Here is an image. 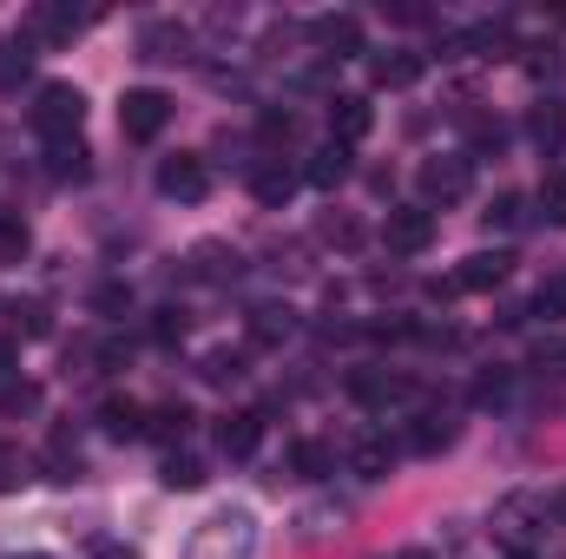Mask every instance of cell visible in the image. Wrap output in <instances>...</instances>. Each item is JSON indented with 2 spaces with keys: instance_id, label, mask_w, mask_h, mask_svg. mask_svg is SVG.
I'll use <instances>...</instances> for the list:
<instances>
[{
  "instance_id": "1",
  "label": "cell",
  "mask_w": 566,
  "mask_h": 559,
  "mask_svg": "<svg viewBox=\"0 0 566 559\" xmlns=\"http://www.w3.org/2000/svg\"><path fill=\"white\" fill-rule=\"evenodd\" d=\"M258 553V520L251 507H218L211 520H198V534L185 540L178 559H251Z\"/></svg>"
},
{
  "instance_id": "47",
  "label": "cell",
  "mask_w": 566,
  "mask_h": 559,
  "mask_svg": "<svg viewBox=\"0 0 566 559\" xmlns=\"http://www.w3.org/2000/svg\"><path fill=\"white\" fill-rule=\"evenodd\" d=\"M402 559H428V553H402Z\"/></svg>"
},
{
  "instance_id": "17",
  "label": "cell",
  "mask_w": 566,
  "mask_h": 559,
  "mask_svg": "<svg viewBox=\"0 0 566 559\" xmlns=\"http://www.w3.org/2000/svg\"><path fill=\"white\" fill-rule=\"evenodd\" d=\"M290 336H296V309H283V303H258V309H251V342L277 349Z\"/></svg>"
},
{
  "instance_id": "3",
  "label": "cell",
  "mask_w": 566,
  "mask_h": 559,
  "mask_svg": "<svg viewBox=\"0 0 566 559\" xmlns=\"http://www.w3.org/2000/svg\"><path fill=\"white\" fill-rule=\"evenodd\" d=\"M165 119H171V99H165L158 86H133V93L119 99V133H126V139H139V145L158 139Z\"/></svg>"
},
{
  "instance_id": "36",
  "label": "cell",
  "mask_w": 566,
  "mask_h": 559,
  "mask_svg": "<svg viewBox=\"0 0 566 559\" xmlns=\"http://www.w3.org/2000/svg\"><path fill=\"white\" fill-rule=\"evenodd\" d=\"M93 309H99V316H126V309H133V289H126V283H99V289H93Z\"/></svg>"
},
{
  "instance_id": "49",
  "label": "cell",
  "mask_w": 566,
  "mask_h": 559,
  "mask_svg": "<svg viewBox=\"0 0 566 559\" xmlns=\"http://www.w3.org/2000/svg\"><path fill=\"white\" fill-rule=\"evenodd\" d=\"M27 559H40V553H27Z\"/></svg>"
},
{
  "instance_id": "7",
  "label": "cell",
  "mask_w": 566,
  "mask_h": 559,
  "mask_svg": "<svg viewBox=\"0 0 566 559\" xmlns=\"http://www.w3.org/2000/svg\"><path fill=\"white\" fill-rule=\"evenodd\" d=\"M507 277H514V251H474L448 283H454V296H461V289H468V296H488V289H501Z\"/></svg>"
},
{
  "instance_id": "32",
  "label": "cell",
  "mask_w": 566,
  "mask_h": 559,
  "mask_svg": "<svg viewBox=\"0 0 566 559\" xmlns=\"http://www.w3.org/2000/svg\"><path fill=\"white\" fill-rule=\"evenodd\" d=\"M33 409H40V389L33 382H20V376L0 382V415H33Z\"/></svg>"
},
{
  "instance_id": "12",
  "label": "cell",
  "mask_w": 566,
  "mask_h": 559,
  "mask_svg": "<svg viewBox=\"0 0 566 559\" xmlns=\"http://www.w3.org/2000/svg\"><path fill=\"white\" fill-rule=\"evenodd\" d=\"M369 99H356V93H343V99H329V145H356L369 133Z\"/></svg>"
},
{
  "instance_id": "40",
  "label": "cell",
  "mask_w": 566,
  "mask_h": 559,
  "mask_svg": "<svg viewBox=\"0 0 566 559\" xmlns=\"http://www.w3.org/2000/svg\"><path fill=\"white\" fill-rule=\"evenodd\" d=\"M382 20H396V27H428V7H416V0H382Z\"/></svg>"
},
{
  "instance_id": "41",
  "label": "cell",
  "mask_w": 566,
  "mask_h": 559,
  "mask_svg": "<svg viewBox=\"0 0 566 559\" xmlns=\"http://www.w3.org/2000/svg\"><path fill=\"white\" fill-rule=\"evenodd\" d=\"M178 336H185V316L178 309H158L151 316V342H178Z\"/></svg>"
},
{
  "instance_id": "31",
  "label": "cell",
  "mask_w": 566,
  "mask_h": 559,
  "mask_svg": "<svg viewBox=\"0 0 566 559\" xmlns=\"http://www.w3.org/2000/svg\"><path fill=\"white\" fill-rule=\"evenodd\" d=\"M165 487H178V494L205 487V461H191V454H171V461H165Z\"/></svg>"
},
{
  "instance_id": "29",
  "label": "cell",
  "mask_w": 566,
  "mask_h": 559,
  "mask_svg": "<svg viewBox=\"0 0 566 559\" xmlns=\"http://www.w3.org/2000/svg\"><path fill=\"white\" fill-rule=\"evenodd\" d=\"M534 204H541L547 224H566V165H554V171L541 178V198H534Z\"/></svg>"
},
{
  "instance_id": "24",
  "label": "cell",
  "mask_w": 566,
  "mask_h": 559,
  "mask_svg": "<svg viewBox=\"0 0 566 559\" xmlns=\"http://www.w3.org/2000/svg\"><path fill=\"white\" fill-rule=\"evenodd\" d=\"M27 73H33V46H27V33H20V40H0V93H13Z\"/></svg>"
},
{
  "instance_id": "46",
  "label": "cell",
  "mask_w": 566,
  "mask_h": 559,
  "mask_svg": "<svg viewBox=\"0 0 566 559\" xmlns=\"http://www.w3.org/2000/svg\"><path fill=\"white\" fill-rule=\"evenodd\" d=\"M554 514H560V527H566V494H560V500H554Z\"/></svg>"
},
{
  "instance_id": "38",
  "label": "cell",
  "mask_w": 566,
  "mask_h": 559,
  "mask_svg": "<svg viewBox=\"0 0 566 559\" xmlns=\"http://www.w3.org/2000/svg\"><path fill=\"white\" fill-rule=\"evenodd\" d=\"M258 139H264L271 151H277V145L296 139V119H290V113H264V119H258Z\"/></svg>"
},
{
  "instance_id": "30",
  "label": "cell",
  "mask_w": 566,
  "mask_h": 559,
  "mask_svg": "<svg viewBox=\"0 0 566 559\" xmlns=\"http://www.w3.org/2000/svg\"><path fill=\"white\" fill-rule=\"evenodd\" d=\"M46 467H53V481H73V474H80V447H73V434H53V441H46Z\"/></svg>"
},
{
  "instance_id": "18",
  "label": "cell",
  "mask_w": 566,
  "mask_h": 559,
  "mask_svg": "<svg viewBox=\"0 0 566 559\" xmlns=\"http://www.w3.org/2000/svg\"><path fill=\"white\" fill-rule=\"evenodd\" d=\"M527 133H534V145H541L547 158H560V151H566V106H560V99H547V106H534V119H527Z\"/></svg>"
},
{
  "instance_id": "6",
  "label": "cell",
  "mask_w": 566,
  "mask_h": 559,
  "mask_svg": "<svg viewBox=\"0 0 566 559\" xmlns=\"http://www.w3.org/2000/svg\"><path fill=\"white\" fill-rule=\"evenodd\" d=\"M382 244H389L396 257H422L428 244H434V211H422V204H396L389 224H382Z\"/></svg>"
},
{
  "instance_id": "20",
  "label": "cell",
  "mask_w": 566,
  "mask_h": 559,
  "mask_svg": "<svg viewBox=\"0 0 566 559\" xmlns=\"http://www.w3.org/2000/svg\"><path fill=\"white\" fill-rule=\"evenodd\" d=\"M422 53H382V60H376V66H369V80H376V86H389V93H402V86H416V80H422Z\"/></svg>"
},
{
  "instance_id": "48",
  "label": "cell",
  "mask_w": 566,
  "mask_h": 559,
  "mask_svg": "<svg viewBox=\"0 0 566 559\" xmlns=\"http://www.w3.org/2000/svg\"><path fill=\"white\" fill-rule=\"evenodd\" d=\"M514 559H534V553H514Z\"/></svg>"
},
{
  "instance_id": "39",
  "label": "cell",
  "mask_w": 566,
  "mask_h": 559,
  "mask_svg": "<svg viewBox=\"0 0 566 559\" xmlns=\"http://www.w3.org/2000/svg\"><path fill=\"white\" fill-rule=\"evenodd\" d=\"M7 316H20V336H46V329H53V316H46V303H13Z\"/></svg>"
},
{
  "instance_id": "28",
  "label": "cell",
  "mask_w": 566,
  "mask_h": 559,
  "mask_svg": "<svg viewBox=\"0 0 566 559\" xmlns=\"http://www.w3.org/2000/svg\"><path fill=\"white\" fill-rule=\"evenodd\" d=\"M244 264H238V251H224V244H205L198 251V271L191 277H205V283H224V277H238Z\"/></svg>"
},
{
  "instance_id": "5",
  "label": "cell",
  "mask_w": 566,
  "mask_h": 559,
  "mask_svg": "<svg viewBox=\"0 0 566 559\" xmlns=\"http://www.w3.org/2000/svg\"><path fill=\"white\" fill-rule=\"evenodd\" d=\"M416 184H422V211L428 204H461L468 184H474V171H468V158H422Z\"/></svg>"
},
{
  "instance_id": "25",
  "label": "cell",
  "mask_w": 566,
  "mask_h": 559,
  "mask_svg": "<svg viewBox=\"0 0 566 559\" xmlns=\"http://www.w3.org/2000/svg\"><path fill=\"white\" fill-rule=\"evenodd\" d=\"M316 238H323V244H336V251H363V224H356L349 211H329V218H316Z\"/></svg>"
},
{
  "instance_id": "16",
  "label": "cell",
  "mask_w": 566,
  "mask_h": 559,
  "mask_svg": "<svg viewBox=\"0 0 566 559\" xmlns=\"http://www.w3.org/2000/svg\"><path fill=\"white\" fill-rule=\"evenodd\" d=\"M389 467H396V447H389L382 434H363V441L349 447V474H363V481H389Z\"/></svg>"
},
{
  "instance_id": "42",
  "label": "cell",
  "mask_w": 566,
  "mask_h": 559,
  "mask_svg": "<svg viewBox=\"0 0 566 559\" xmlns=\"http://www.w3.org/2000/svg\"><path fill=\"white\" fill-rule=\"evenodd\" d=\"M13 487H20V447L0 441V494H13Z\"/></svg>"
},
{
  "instance_id": "33",
  "label": "cell",
  "mask_w": 566,
  "mask_h": 559,
  "mask_svg": "<svg viewBox=\"0 0 566 559\" xmlns=\"http://www.w3.org/2000/svg\"><path fill=\"white\" fill-rule=\"evenodd\" d=\"M534 316H547V323L566 316V277H547L541 289H534Z\"/></svg>"
},
{
  "instance_id": "9",
  "label": "cell",
  "mask_w": 566,
  "mask_h": 559,
  "mask_svg": "<svg viewBox=\"0 0 566 559\" xmlns=\"http://www.w3.org/2000/svg\"><path fill=\"white\" fill-rule=\"evenodd\" d=\"M80 27H86V13H73L66 0H40V7L27 13V46H33V40H46V46H60V40H73Z\"/></svg>"
},
{
  "instance_id": "14",
  "label": "cell",
  "mask_w": 566,
  "mask_h": 559,
  "mask_svg": "<svg viewBox=\"0 0 566 559\" xmlns=\"http://www.w3.org/2000/svg\"><path fill=\"white\" fill-rule=\"evenodd\" d=\"M258 441H264V415H258V409H238V415H224V428H218V447H224L231 461L258 454Z\"/></svg>"
},
{
  "instance_id": "26",
  "label": "cell",
  "mask_w": 566,
  "mask_h": 559,
  "mask_svg": "<svg viewBox=\"0 0 566 559\" xmlns=\"http://www.w3.org/2000/svg\"><path fill=\"white\" fill-rule=\"evenodd\" d=\"M191 428V409L185 402H158V409H145V434L151 441H171V434H185Z\"/></svg>"
},
{
  "instance_id": "13",
  "label": "cell",
  "mask_w": 566,
  "mask_h": 559,
  "mask_svg": "<svg viewBox=\"0 0 566 559\" xmlns=\"http://www.w3.org/2000/svg\"><path fill=\"white\" fill-rule=\"evenodd\" d=\"M185 40H191V33H185L178 20H145V27H139V60L165 66V60H178V53H185Z\"/></svg>"
},
{
  "instance_id": "43",
  "label": "cell",
  "mask_w": 566,
  "mask_h": 559,
  "mask_svg": "<svg viewBox=\"0 0 566 559\" xmlns=\"http://www.w3.org/2000/svg\"><path fill=\"white\" fill-rule=\"evenodd\" d=\"M474 402H481V409L507 402V376H481V382H474Z\"/></svg>"
},
{
  "instance_id": "11",
  "label": "cell",
  "mask_w": 566,
  "mask_h": 559,
  "mask_svg": "<svg viewBox=\"0 0 566 559\" xmlns=\"http://www.w3.org/2000/svg\"><path fill=\"white\" fill-rule=\"evenodd\" d=\"M251 191H258V204L283 211V204H290V191H296V171H290L283 158H258V165H251Z\"/></svg>"
},
{
  "instance_id": "10",
  "label": "cell",
  "mask_w": 566,
  "mask_h": 559,
  "mask_svg": "<svg viewBox=\"0 0 566 559\" xmlns=\"http://www.w3.org/2000/svg\"><path fill=\"white\" fill-rule=\"evenodd\" d=\"M349 395H356V402H369V409H389V402H409L416 389H409V376H389V369H356V376H349Z\"/></svg>"
},
{
  "instance_id": "23",
  "label": "cell",
  "mask_w": 566,
  "mask_h": 559,
  "mask_svg": "<svg viewBox=\"0 0 566 559\" xmlns=\"http://www.w3.org/2000/svg\"><path fill=\"white\" fill-rule=\"evenodd\" d=\"M329 467H336V454H329L323 441H310V434L290 441V474H296V481H323Z\"/></svg>"
},
{
  "instance_id": "44",
  "label": "cell",
  "mask_w": 566,
  "mask_h": 559,
  "mask_svg": "<svg viewBox=\"0 0 566 559\" xmlns=\"http://www.w3.org/2000/svg\"><path fill=\"white\" fill-rule=\"evenodd\" d=\"M86 559H139V553H133L126 540H99V547H93V553H86Z\"/></svg>"
},
{
  "instance_id": "34",
  "label": "cell",
  "mask_w": 566,
  "mask_h": 559,
  "mask_svg": "<svg viewBox=\"0 0 566 559\" xmlns=\"http://www.w3.org/2000/svg\"><path fill=\"white\" fill-rule=\"evenodd\" d=\"M468 145H474V158H481V151H501V145H507V126H501V119H468Z\"/></svg>"
},
{
  "instance_id": "2",
  "label": "cell",
  "mask_w": 566,
  "mask_h": 559,
  "mask_svg": "<svg viewBox=\"0 0 566 559\" xmlns=\"http://www.w3.org/2000/svg\"><path fill=\"white\" fill-rule=\"evenodd\" d=\"M80 119H86V93L66 86V80H46V86L33 93V106H27V126H33L46 145L80 139Z\"/></svg>"
},
{
  "instance_id": "22",
  "label": "cell",
  "mask_w": 566,
  "mask_h": 559,
  "mask_svg": "<svg viewBox=\"0 0 566 559\" xmlns=\"http://www.w3.org/2000/svg\"><path fill=\"white\" fill-rule=\"evenodd\" d=\"M99 421H106V434H113V441H139V434H145V402L113 395V402L99 409Z\"/></svg>"
},
{
  "instance_id": "8",
  "label": "cell",
  "mask_w": 566,
  "mask_h": 559,
  "mask_svg": "<svg viewBox=\"0 0 566 559\" xmlns=\"http://www.w3.org/2000/svg\"><path fill=\"white\" fill-rule=\"evenodd\" d=\"M310 40H316V53L349 60V53H363V20L356 13H316L310 20Z\"/></svg>"
},
{
  "instance_id": "19",
  "label": "cell",
  "mask_w": 566,
  "mask_h": 559,
  "mask_svg": "<svg viewBox=\"0 0 566 559\" xmlns=\"http://www.w3.org/2000/svg\"><path fill=\"white\" fill-rule=\"evenodd\" d=\"M303 178H310L316 191H336V184L349 178V145H323V151H310V165H303Z\"/></svg>"
},
{
  "instance_id": "21",
  "label": "cell",
  "mask_w": 566,
  "mask_h": 559,
  "mask_svg": "<svg viewBox=\"0 0 566 559\" xmlns=\"http://www.w3.org/2000/svg\"><path fill=\"white\" fill-rule=\"evenodd\" d=\"M448 441H454V421H448V415H416V428L402 434V447H409V454H441Z\"/></svg>"
},
{
  "instance_id": "37",
  "label": "cell",
  "mask_w": 566,
  "mask_h": 559,
  "mask_svg": "<svg viewBox=\"0 0 566 559\" xmlns=\"http://www.w3.org/2000/svg\"><path fill=\"white\" fill-rule=\"evenodd\" d=\"M238 376H244V356H231V349L205 356V382H238Z\"/></svg>"
},
{
  "instance_id": "27",
  "label": "cell",
  "mask_w": 566,
  "mask_h": 559,
  "mask_svg": "<svg viewBox=\"0 0 566 559\" xmlns=\"http://www.w3.org/2000/svg\"><path fill=\"white\" fill-rule=\"evenodd\" d=\"M481 218H488V231H521V224H527V198H521V191H501Z\"/></svg>"
},
{
  "instance_id": "15",
  "label": "cell",
  "mask_w": 566,
  "mask_h": 559,
  "mask_svg": "<svg viewBox=\"0 0 566 559\" xmlns=\"http://www.w3.org/2000/svg\"><path fill=\"white\" fill-rule=\"evenodd\" d=\"M46 178H60V184H80V178H93V151H86L80 139L46 145Z\"/></svg>"
},
{
  "instance_id": "45",
  "label": "cell",
  "mask_w": 566,
  "mask_h": 559,
  "mask_svg": "<svg viewBox=\"0 0 566 559\" xmlns=\"http://www.w3.org/2000/svg\"><path fill=\"white\" fill-rule=\"evenodd\" d=\"M13 362H20V349H13V342L0 336V382H13Z\"/></svg>"
},
{
  "instance_id": "35",
  "label": "cell",
  "mask_w": 566,
  "mask_h": 559,
  "mask_svg": "<svg viewBox=\"0 0 566 559\" xmlns=\"http://www.w3.org/2000/svg\"><path fill=\"white\" fill-rule=\"evenodd\" d=\"M20 257H27V224L0 211V264H20Z\"/></svg>"
},
{
  "instance_id": "4",
  "label": "cell",
  "mask_w": 566,
  "mask_h": 559,
  "mask_svg": "<svg viewBox=\"0 0 566 559\" xmlns=\"http://www.w3.org/2000/svg\"><path fill=\"white\" fill-rule=\"evenodd\" d=\"M158 191L178 198V204H198L211 191V165L198 151H171V158H158Z\"/></svg>"
}]
</instances>
